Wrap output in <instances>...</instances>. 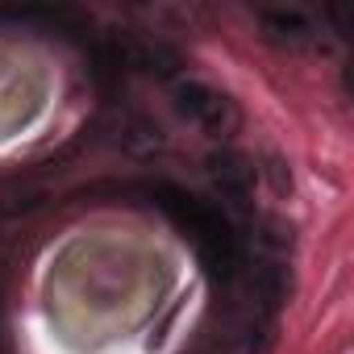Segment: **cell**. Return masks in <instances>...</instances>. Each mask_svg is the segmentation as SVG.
Masks as SVG:
<instances>
[{"instance_id": "obj_1", "label": "cell", "mask_w": 354, "mask_h": 354, "mask_svg": "<svg viewBox=\"0 0 354 354\" xmlns=\"http://www.w3.org/2000/svg\"><path fill=\"white\" fill-rule=\"evenodd\" d=\"M171 96H175V113L196 121V125H205L213 138H230L238 129V121H242L230 96H217L213 88H205L196 80H180L171 88Z\"/></svg>"}, {"instance_id": "obj_2", "label": "cell", "mask_w": 354, "mask_h": 354, "mask_svg": "<svg viewBox=\"0 0 354 354\" xmlns=\"http://www.w3.org/2000/svg\"><path fill=\"white\" fill-rule=\"evenodd\" d=\"M205 167H209V180L217 184L221 196H230V201H246V196H250V188H254V167H250L246 154H238V150H217V154H209Z\"/></svg>"}, {"instance_id": "obj_3", "label": "cell", "mask_w": 354, "mask_h": 354, "mask_svg": "<svg viewBox=\"0 0 354 354\" xmlns=\"http://www.w3.org/2000/svg\"><path fill=\"white\" fill-rule=\"evenodd\" d=\"M125 63L138 67V71H146V75H158V80H171L175 67H180V59H175L171 46L146 42V38H129V34H125Z\"/></svg>"}, {"instance_id": "obj_4", "label": "cell", "mask_w": 354, "mask_h": 354, "mask_svg": "<svg viewBox=\"0 0 354 354\" xmlns=\"http://www.w3.org/2000/svg\"><path fill=\"white\" fill-rule=\"evenodd\" d=\"M263 30L279 46H308L313 42V21L304 13H292V9H267L263 13Z\"/></svg>"}, {"instance_id": "obj_5", "label": "cell", "mask_w": 354, "mask_h": 354, "mask_svg": "<svg viewBox=\"0 0 354 354\" xmlns=\"http://www.w3.org/2000/svg\"><path fill=\"white\" fill-rule=\"evenodd\" d=\"M129 154H154V150H162V133H158V125L154 121H146V117H125L121 121V138H117Z\"/></svg>"}]
</instances>
